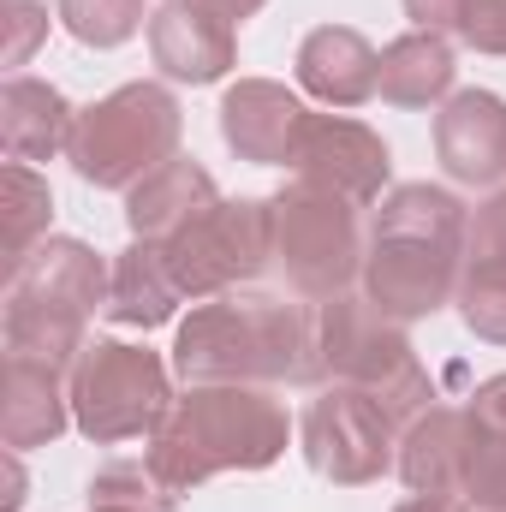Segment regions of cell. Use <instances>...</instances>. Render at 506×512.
Returning a JSON list of instances; mask_svg holds the SVG:
<instances>
[{"instance_id": "cell-1", "label": "cell", "mask_w": 506, "mask_h": 512, "mask_svg": "<svg viewBox=\"0 0 506 512\" xmlns=\"http://www.w3.org/2000/svg\"><path fill=\"white\" fill-rule=\"evenodd\" d=\"M471 209L447 185H393L370 221L358 292L393 322H423L453 304L465 274Z\"/></svg>"}, {"instance_id": "cell-2", "label": "cell", "mask_w": 506, "mask_h": 512, "mask_svg": "<svg viewBox=\"0 0 506 512\" xmlns=\"http://www.w3.org/2000/svg\"><path fill=\"white\" fill-rule=\"evenodd\" d=\"M286 441H292V417L274 399V387L197 382L173 399L143 459L173 495H191L221 471H268L286 453Z\"/></svg>"}, {"instance_id": "cell-3", "label": "cell", "mask_w": 506, "mask_h": 512, "mask_svg": "<svg viewBox=\"0 0 506 512\" xmlns=\"http://www.w3.org/2000/svg\"><path fill=\"white\" fill-rule=\"evenodd\" d=\"M173 370L185 387L197 382H251V387H316L310 382V304H292L286 292L233 286L221 298H203L173 340Z\"/></svg>"}, {"instance_id": "cell-4", "label": "cell", "mask_w": 506, "mask_h": 512, "mask_svg": "<svg viewBox=\"0 0 506 512\" xmlns=\"http://www.w3.org/2000/svg\"><path fill=\"white\" fill-rule=\"evenodd\" d=\"M114 268L84 239H42L18 268H6V358L78 370L90 346V316L108 310Z\"/></svg>"}, {"instance_id": "cell-5", "label": "cell", "mask_w": 506, "mask_h": 512, "mask_svg": "<svg viewBox=\"0 0 506 512\" xmlns=\"http://www.w3.org/2000/svg\"><path fill=\"white\" fill-rule=\"evenodd\" d=\"M310 382L364 387L393 423H411L423 405H435L429 370L417 364L405 322L381 316L364 292H340V298L310 304Z\"/></svg>"}, {"instance_id": "cell-6", "label": "cell", "mask_w": 506, "mask_h": 512, "mask_svg": "<svg viewBox=\"0 0 506 512\" xmlns=\"http://www.w3.org/2000/svg\"><path fill=\"white\" fill-rule=\"evenodd\" d=\"M185 137V108L167 84H120L114 96L78 108V126L66 143V161L84 185L96 191H131L137 179H149L155 167H167L179 155Z\"/></svg>"}, {"instance_id": "cell-7", "label": "cell", "mask_w": 506, "mask_h": 512, "mask_svg": "<svg viewBox=\"0 0 506 512\" xmlns=\"http://www.w3.org/2000/svg\"><path fill=\"white\" fill-rule=\"evenodd\" d=\"M274 209V262L286 268L292 292L298 298H340L358 286L364 274V227H358V203L310 185V179H292L286 191L268 197Z\"/></svg>"}, {"instance_id": "cell-8", "label": "cell", "mask_w": 506, "mask_h": 512, "mask_svg": "<svg viewBox=\"0 0 506 512\" xmlns=\"http://www.w3.org/2000/svg\"><path fill=\"white\" fill-rule=\"evenodd\" d=\"M173 411V382L161 352L131 340H90L72 370V423L96 447H120L137 435H155Z\"/></svg>"}, {"instance_id": "cell-9", "label": "cell", "mask_w": 506, "mask_h": 512, "mask_svg": "<svg viewBox=\"0 0 506 512\" xmlns=\"http://www.w3.org/2000/svg\"><path fill=\"white\" fill-rule=\"evenodd\" d=\"M173 274L185 298H221L233 286H251L274 262V209L268 197H221L203 221H191L173 245Z\"/></svg>"}, {"instance_id": "cell-10", "label": "cell", "mask_w": 506, "mask_h": 512, "mask_svg": "<svg viewBox=\"0 0 506 512\" xmlns=\"http://www.w3.org/2000/svg\"><path fill=\"white\" fill-rule=\"evenodd\" d=\"M298 435H304L310 471L340 483V489L376 483L381 471L393 465V453H399V423L381 411L364 387H346V382H328L304 405Z\"/></svg>"}, {"instance_id": "cell-11", "label": "cell", "mask_w": 506, "mask_h": 512, "mask_svg": "<svg viewBox=\"0 0 506 512\" xmlns=\"http://www.w3.org/2000/svg\"><path fill=\"white\" fill-rule=\"evenodd\" d=\"M292 173L358 203V209H370V203H381V191L393 179V155H387L381 131H370L352 114H310Z\"/></svg>"}, {"instance_id": "cell-12", "label": "cell", "mask_w": 506, "mask_h": 512, "mask_svg": "<svg viewBox=\"0 0 506 512\" xmlns=\"http://www.w3.org/2000/svg\"><path fill=\"white\" fill-rule=\"evenodd\" d=\"M149 60L173 84H221L239 60V30L203 0H161L149 12Z\"/></svg>"}, {"instance_id": "cell-13", "label": "cell", "mask_w": 506, "mask_h": 512, "mask_svg": "<svg viewBox=\"0 0 506 512\" xmlns=\"http://www.w3.org/2000/svg\"><path fill=\"white\" fill-rule=\"evenodd\" d=\"M304 126H310V108L274 78H239L221 96V137H227V149L239 161L292 167L298 143H304Z\"/></svg>"}, {"instance_id": "cell-14", "label": "cell", "mask_w": 506, "mask_h": 512, "mask_svg": "<svg viewBox=\"0 0 506 512\" xmlns=\"http://www.w3.org/2000/svg\"><path fill=\"white\" fill-rule=\"evenodd\" d=\"M435 155L459 185H501L506 179V96L459 90L435 114Z\"/></svg>"}, {"instance_id": "cell-15", "label": "cell", "mask_w": 506, "mask_h": 512, "mask_svg": "<svg viewBox=\"0 0 506 512\" xmlns=\"http://www.w3.org/2000/svg\"><path fill=\"white\" fill-rule=\"evenodd\" d=\"M298 90L322 108H364L370 96H381V54L364 30L322 24L298 42Z\"/></svg>"}, {"instance_id": "cell-16", "label": "cell", "mask_w": 506, "mask_h": 512, "mask_svg": "<svg viewBox=\"0 0 506 512\" xmlns=\"http://www.w3.org/2000/svg\"><path fill=\"white\" fill-rule=\"evenodd\" d=\"M221 203L215 179L203 161L191 155H173L167 167H155L149 179H137L126 191V221H131V239H155V245H173L191 221H203L209 209Z\"/></svg>"}, {"instance_id": "cell-17", "label": "cell", "mask_w": 506, "mask_h": 512, "mask_svg": "<svg viewBox=\"0 0 506 512\" xmlns=\"http://www.w3.org/2000/svg\"><path fill=\"white\" fill-rule=\"evenodd\" d=\"M72 423V376L54 364L6 358V387H0V441L12 453L60 441Z\"/></svg>"}, {"instance_id": "cell-18", "label": "cell", "mask_w": 506, "mask_h": 512, "mask_svg": "<svg viewBox=\"0 0 506 512\" xmlns=\"http://www.w3.org/2000/svg\"><path fill=\"white\" fill-rule=\"evenodd\" d=\"M72 126H78V108L54 84L24 78V72H12L0 84V149H6V161L30 167V161L60 155L72 143Z\"/></svg>"}, {"instance_id": "cell-19", "label": "cell", "mask_w": 506, "mask_h": 512, "mask_svg": "<svg viewBox=\"0 0 506 512\" xmlns=\"http://www.w3.org/2000/svg\"><path fill=\"white\" fill-rule=\"evenodd\" d=\"M465 465V405H423L411 423H399L393 471L411 495H459Z\"/></svg>"}, {"instance_id": "cell-20", "label": "cell", "mask_w": 506, "mask_h": 512, "mask_svg": "<svg viewBox=\"0 0 506 512\" xmlns=\"http://www.w3.org/2000/svg\"><path fill=\"white\" fill-rule=\"evenodd\" d=\"M185 304V286L173 274V256L155 239H131L114 256V280H108V316L120 328H161L173 322V310Z\"/></svg>"}, {"instance_id": "cell-21", "label": "cell", "mask_w": 506, "mask_h": 512, "mask_svg": "<svg viewBox=\"0 0 506 512\" xmlns=\"http://www.w3.org/2000/svg\"><path fill=\"white\" fill-rule=\"evenodd\" d=\"M453 72H459L453 42L435 36V30H411V36L381 48V102H393V108H435V102H447Z\"/></svg>"}, {"instance_id": "cell-22", "label": "cell", "mask_w": 506, "mask_h": 512, "mask_svg": "<svg viewBox=\"0 0 506 512\" xmlns=\"http://www.w3.org/2000/svg\"><path fill=\"white\" fill-rule=\"evenodd\" d=\"M48 221H54L48 179L36 167H24V161H6V268H18L48 239Z\"/></svg>"}, {"instance_id": "cell-23", "label": "cell", "mask_w": 506, "mask_h": 512, "mask_svg": "<svg viewBox=\"0 0 506 512\" xmlns=\"http://www.w3.org/2000/svg\"><path fill=\"white\" fill-rule=\"evenodd\" d=\"M90 512H179V495L155 477L149 459H108L90 489H84Z\"/></svg>"}, {"instance_id": "cell-24", "label": "cell", "mask_w": 506, "mask_h": 512, "mask_svg": "<svg viewBox=\"0 0 506 512\" xmlns=\"http://www.w3.org/2000/svg\"><path fill=\"white\" fill-rule=\"evenodd\" d=\"M459 495L477 512H506V435L477 429L465 417V465H459Z\"/></svg>"}, {"instance_id": "cell-25", "label": "cell", "mask_w": 506, "mask_h": 512, "mask_svg": "<svg viewBox=\"0 0 506 512\" xmlns=\"http://www.w3.org/2000/svg\"><path fill=\"white\" fill-rule=\"evenodd\" d=\"M453 304H459V322H465L477 340L506 346V268L501 262H465Z\"/></svg>"}, {"instance_id": "cell-26", "label": "cell", "mask_w": 506, "mask_h": 512, "mask_svg": "<svg viewBox=\"0 0 506 512\" xmlns=\"http://www.w3.org/2000/svg\"><path fill=\"white\" fill-rule=\"evenodd\" d=\"M60 24L84 48H120L143 30V0H60Z\"/></svg>"}, {"instance_id": "cell-27", "label": "cell", "mask_w": 506, "mask_h": 512, "mask_svg": "<svg viewBox=\"0 0 506 512\" xmlns=\"http://www.w3.org/2000/svg\"><path fill=\"white\" fill-rule=\"evenodd\" d=\"M465 262H501L506 268V185L489 191L477 209H471V227H465Z\"/></svg>"}, {"instance_id": "cell-28", "label": "cell", "mask_w": 506, "mask_h": 512, "mask_svg": "<svg viewBox=\"0 0 506 512\" xmlns=\"http://www.w3.org/2000/svg\"><path fill=\"white\" fill-rule=\"evenodd\" d=\"M42 36H48V12L36 0H6V66H30Z\"/></svg>"}, {"instance_id": "cell-29", "label": "cell", "mask_w": 506, "mask_h": 512, "mask_svg": "<svg viewBox=\"0 0 506 512\" xmlns=\"http://www.w3.org/2000/svg\"><path fill=\"white\" fill-rule=\"evenodd\" d=\"M465 42H471L477 54H506V0H471Z\"/></svg>"}, {"instance_id": "cell-30", "label": "cell", "mask_w": 506, "mask_h": 512, "mask_svg": "<svg viewBox=\"0 0 506 512\" xmlns=\"http://www.w3.org/2000/svg\"><path fill=\"white\" fill-rule=\"evenodd\" d=\"M405 18L417 30H435V36H465L471 0H405Z\"/></svg>"}, {"instance_id": "cell-31", "label": "cell", "mask_w": 506, "mask_h": 512, "mask_svg": "<svg viewBox=\"0 0 506 512\" xmlns=\"http://www.w3.org/2000/svg\"><path fill=\"white\" fill-rule=\"evenodd\" d=\"M465 417H471L477 429H495V435H506V370L471 387V399H465Z\"/></svg>"}, {"instance_id": "cell-32", "label": "cell", "mask_w": 506, "mask_h": 512, "mask_svg": "<svg viewBox=\"0 0 506 512\" xmlns=\"http://www.w3.org/2000/svg\"><path fill=\"white\" fill-rule=\"evenodd\" d=\"M393 512H477L465 495H405Z\"/></svg>"}, {"instance_id": "cell-33", "label": "cell", "mask_w": 506, "mask_h": 512, "mask_svg": "<svg viewBox=\"0 0 506 512\" xmlns=\"http://www.w3.org/2000/svg\"><path fill=\"white\" fill-rule=\"evenodd\" d=\"M0 507L6 512L24 507V471H18V453H12V447H6V495H0Z\"/></svg>"}, {"instance_id": "cell-34", "label": "cell", "mask_w": 506, "mask_h": 512, "mask_svg": "<svg viewBox=\"0 0 506 512\" xmlns=\"http://www.w3.org/2000/svg\"><path fill=\"white\" fill-rule=\"evenodd\" d=\"M203 6H215L227 24H239V18H251V12H262V0H203Z\"/></svg>"}]
</instances>
